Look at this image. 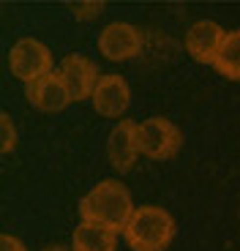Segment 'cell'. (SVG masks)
I'll use <instances>...</instances> for the list:
<instances>
[{"label": "cell", "instance_id": "cell-13", "mask_svg": "<svg viewBox=\"0 0 240 251\" xmlns=\"http://www.w3.org/2000/svg\"><path fill=\"white\" fill-rule=\"evenodd\" d=\"M0 128H3V142H0V151L11 153L14 145H17V131H14V123H11V115H8V112L0 115Z\"/></svg>", "mask_w": 240, "mask_h": 251}, {"label": "cell", "instance_id": "cell-15", "mask_svg": "<svg viewBox=\"0 0 240 251\" xmlns=\"http://www.w3.org/2000/svg\"><path fill=\"white\" fill-rule=\"evenodd\" d=\"M0 251H27V249L22 240L11 238V235H0Z\"/></svg>", "mask_w": 240, "mask_h": 251}, {"label": "cell", "instance_id": "cell-8", "mask_svg": "<svg viewBox=\"0 0 240 251\" xmlns=\"http://www.w3.org/2000/svg\"><path fill=\"white\" fill-rule=\"evenodd\" d=\"M107 156L118 172H128L139 156L137 142V123L134 120H118L107 139Z\"/></svg>", "mask_w": 240, "mask_h": 251}, {"label": "cell", "instance_id": "cell-4", "mask_svg": "<svg viewBox=\"0 0 240 251\" xmlns=\"http://www.w3.org/2000/svg\"><path fill=\"white\" fill-rule=\"evenodd\" d=\"M8 66L17 79L33 85L52 74V52L36 38H19L8 52Z\"/></svg>", "mask_w": 240, "mask_h": 251}, {"label": "cell", "instance_id": "cell-7", "mask_svg": "<svg viewBox=\"0 0 240 251\" xmlns=\"http://www.w3.org/2000/svg\"><path fill=\"white\" fill-rule=\"evenodd\" d=\"M98 50L109 60H128L142 50V33L128 22H112L98 36Z\"/></svg>", "mask_w": 240, "mask_h": 251}, {"label": "cell", "instance_id": "cell-16", "mask_svg": "<svg viewBox=\"0 0 240 251\" xmlns=\"http://www.w3.org/2000/svg\"><path fill=\"white\" fill-rule=\"evenodd\" d=\"M44 251H71V249H66V246H47Z\"/></svg>", "mask_w": 240, "mask_h": 251}, {"label": "cell", "instance_id": "cell-11", "mask_svg": "<svg viewBox=\"0 0 240 251\" xmlns=\"http://www.w3.org/2000/svg\"><path fill=\"white\" fill-rule=\"evenodd\" d=\"M115 243H118V232L115 229L82 221L74 229L71 251H115Z\"/></svg>", "mask_w": 240, "mask_h": 251}, {"label": "cell", "instance_id": "cell-2", "mask_svg": "<svg viewBox=\"0 0 240 251\" xmlns=\"http://www.w3.org/2000/svg\"><path fill=\"white\" fill-rule=\"evenodd\" d=\"M123 235L134 251H164L175 238V219L164 207H137Z\"/></svg>", "mask_w": 240, "mask_h": 251}, {"label": "cell", "instance_id": "cell-5", "mask_svg": "<svg viewBox=\"0 0 240 251\" xmlns=\"http://www.w3.org/2000/svg\"><path fill=\"white\" fill-rule=\"evenodd\" d=\"M101 71L90 57L85 55H66L57 66V76L63 82V88L69 90L71 101H82V99H93L96 85L101 82Z\"/></svg>", "mask_w": 240, "mask_h": 251}, {"label": "cell", "instance_id": "cell-3", "mask_svg": "<svg viewBox=\"0 0 240 251\" xmlns=\"http://www.w3.org/2000/svg\"><path fill=\"white\" fill-rule=\"evenodd\" d=\"M137 142H139V153L153 161H164L172 158L180 151V131L177 126L167 118H147L142 123H137Z\"/></svg>", "mask_w": 240, "mask_h": 251}, {"label": "cell", "instance_id": "cell-9", "mask_svg": "<svg viewBox=\"0 0 240 251\" xmlns=\"http://www.w3.org/2000/svg\"><path fill=\"white\" fill-rule=\"evenodd\" d=\"M224 36L227 33L221 30V25H216L210 19H199L186 33V50L196 63H213L224 44Z\"/></svg>", "mask_w": 240, "mask_h": 251}, {"label": "cell", "instance_id": "cell-6", "mask_svg": "<svg viewBox=\"0 0 240 251\" xmlns=\"http://www.w3.org/2000/svg\"><path fill=\"white\" fill-rule=\"evenodd\" d=\"M131 104V90L128 82L120 74H104L101 82L96 85L93 93V109L101 118H120Z\"/></svg>", "mask_w": 240, "mask_h": 251}, {"label": "cell", "instance_id": "cell-14", "mask_svg": "<svg viewBox=\"0 0 240 251\" xmlns=\"http://www.w3.org/2000/svg\"><path fill=\"white\" fill-rule=\"evenodd\" d=\"M71 11H74L76 19H93L104 11L101 0H93V3H71Z\"/></svg>", "mask_w": 240, "mask_h": 251}, {"label": "cell", "instance_id": "cell-1", "mask_svg": "<svg viewBox=\"0 0 240 251\" xmlns=\"http://www.w3.org/2000/svg\"><path fill=\"white\" fill-rule=\"evenodd\" d=\"M134 210L128 188L118 180H101L96 188H90L79 202V216L88 224H98L107 229H126Z\"/></svg>", "mask_w": 240, "mask_h": 251}, {"label": "cell", "instance_id": "cell-12", "mask_svg": "<svg viewBox=\"0 0 240 251\" xmlns=\"http://www.w3.org/2000/svg\"><path fill=\"white\" fill-rule=\"evenodd\" d=\"M213 66L227 79H240V30L224 36V44L218 50V55H216Z\"/></svg>", "mask_w": 240, "mask_h": 251}, {"label": "cell", "instance_id": "cell-10", "mask_svg": "<svg viewBox=\"0 0 240 251\" xmlns=\"http://www.w3.org/2000/svg\"><path fill=\"white\" fill-rule=\"evenodd\" d=\"M25 96H27V101H30L33 107L41 109V112H60V109H66L71 104L69 90L63 88L57 71L49 74V76H44V79L33 82V85H27Z\"/></svg>", "mask_w": 240, "mask_h": 251}]
</instances>
